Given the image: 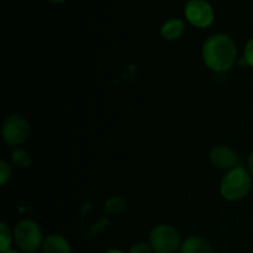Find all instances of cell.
Here are the masks:
<instances>
[{"instance_id":"20","label":"cell","mask_w":253,"mask_h":253,"mask_svg":"<svg viewBox=\"0 0 253 253\" xmlns=\"http://www.w3.org/2000/svg\"><path fill=\"white\" fill-rule=\"evenodd\" d=\"M49 2H53V4H62V2H64L66 0H48Z\"/></svg>"},{"instance_id":"18","label":"cell","mask_w":253,"mask_h":253,"mask_svg":"<svg viewBox=\"0 0 253 253\" xmlns=\"http://www.w3.org/2000/svg\"><path fill=\"white\" fill-rule=\"evenodd\" d=\"M104 253H125V252H123L121 250H118V249H111V250H108V251H105Z\"/></svg>"},{"instance_id":"4","label":"cell","mask_w":253,"mask_h":253,"mask_svg":"<svg viewBox=\"0 0 253 253\" xmlns=\"http://www.w3.org/2000/svg\"><path fill=\"white\" fill-rule=\"evenodd\" d=\"M182 244L179 231L170 225H158L150 234V245L156 253H175Z\"/></svg>"},{"instance_id":"10","label":"cell","mask_w":253,"mask_h":253,"mask_svg":"<svg viewBox=\"0 0 253 253\" xmlns=\"http://www.w3.org/2000/svg\"><path fill=\"white\" fill-rule=\"evenodd\" d=\"M179 253H212L207 240L199 236H192L183 241Z\"/></svg>"},{"instance_id":"5","label":"cell","mask_w":253,"mask_h":253,"mask_svg":"<svg viewBox=\"0 0 253 253\" xmlns=\"http://www.w3.org/2000/svg\"><path fill=\"white\" fill-rule=\"evenodd\" d=\"M2 140L11 147L24 145L30 137V124L20 114H11L4 120L1 126Z\"/></svg>"},{"instance_id":"1","label":"cell","mask_w":253,"mask_h":253,"mask_svg":"<svg viewBox=\"0 0 253 253\" xmlns=\"http://www.w3.org/2000/svg\"><path fill=\"white\" fill-rule=\"evenodd\" d=\"M203 61L214 72H226L235 64L237 48L234 40L225 34H215L203 44Z\"/></svg>"},{"instance_id":"6","label":"cell","mask_w":253,"mask_h":253,"mask_svg":"<svg viewBox=\"0 0 253 253\" xmlns=\"http://www.w3.org/2000/svg\"><path fill=\"white\" fill-rule=\"evenodd\" d=\"M184 16L192 26L207 29L214 22L215 11L208 0H189L184 6Z\"/></svg>"},{"instance_id":"17","label":"cell","mask_w":253,"mask_h":253,"mask_svg":"<svg viewBox=\"0 0 253 253\" xmlns=\"http://www.w3.org/2000/svg\"><path fill=\"white\" fill-rule=\"evenodd\" d=\"M249 172L251 173V175L253 177V150L252 152L250 153V157H249Z\"/></svg>"},{"instance_id":"12","label":"cell","mask_w":253,"mask_h":253,"mask_svg":"<svg viewBox=\"0 0 253 253\" xmlns=\"http://www.w3.org/2000/svg\"><path fill=\"white\" fill-rule=\"evenodd\" d=\"M126 207H127V203L123 197H113L105 203L104 210L110 216H116V215H120L126 209Z\"/></svg>"},{"instance_id":"3","label":"cell","mask_w":253,"mask_h":253,"mask_svg":"<svg viewBox=\"0 0 253 253\" xmlns=\"http://www.w3.org/2000/svg\"><path fill=\"white\" fill-rule=\"evenodd\" d=\"M14 239L17 247L25 253H35L43 246V234L34 220H22L16 225Z\"/></svg>"},{"instance_id":"19","label":"cell","mask_w":253,"mask_h":253,"mask_svg":"<svg viewBox=\"0 0 253 253\" xmlns=\"http://www.w3.org/2000/svg\"><path fill=\"white\" fill-rule=\"evenodd\" d=\"M1 253H19V252L14 249H7V250H5V251H1Z\"/></svg>"},{"instance_id":"8","label":"cell","mask_w":253,"mask_h":253,"mask_svg":"<svg viewBox=\"0 0 253 253\" xmlns=\"http://www.w3.org/2000/svg\"><path fill=\"white\" fill-rule=\"evenodd\" d=\"M43 253H72L69 242L62 235L52 234L44 239Z\"/></svg>"},{"instance_id":"2","label":"cell","mask_w":253,"mask_h":253,"mask_svg":"<svg viewBox=\"0 0 253 253\" xmlns=\"http://www.w3.org/2000/svg\"><path fill=\"white\" fill-rule=\"evenodd\" d=\"M252 189V175L242 166H237L229 170L220 183V193L222 198L230 202H237L250 194Z\"/></svg>"},{"instance_id":"11","label":"cell","mask_w":253,"mask_h":253,"mask_svg":"<svg viewBox=\"0 0 253 253\" xmlns=\"http://www.w3.org/2000/svg\"><path fill=\"white\" fill-rule=\"evenodd\" d=\"M10 158H11V163L19 169H26L30 165H31V156L27 151L22 150V148H14L11 151V155H10Z\"/></svg>"},{"instance_id":"7","label":"cell","mask_w":253,"mask_h":253,"mask_svg":"<svg viewBox=\"0 0 253 253\" xmlns=\"http://www.w3.org/2000/svg\"><path fill=\"white\" fill-rule=\"evenodd\" d=\"M209 160L214 167L224 170H231L239 166V155L227 146H215L209 153Z\"/></svg>"},{"instance_id":"9","label":"cell","mask_w":253,"mask_h":253,"mask_svg":"<svg viewBox=\"0 0 253 253\" xmlns=\"http://www.w3.org/2000/svg\"><path fill=\"white\" fill-rule=\"evenodd\" d=\"M185 24L180 19H170L161 27V36L167 41H177L184 35Z\"/></svg>"},{"instance_id":"13","label":"cell","mask_w":253,"mask_h":253,"mask_svg":"<svg viewBox=\"0 0 253 253\" xmlns=\"http://www.w3.org/2000/svg\"><path fill=\"white\" fill-rule=\"evenodd\" d=\"M11 242H12V235L11 230L7 227L5 222L0 224V250L5 251L7 249H11Z\"/></svg>"},{"instance_id":"15","label":"cell","mask_w":253,"mask_h":253,"mask_svg":"<svg viewBox=\"0 0 253 253\" xmlns=\"http://www.w3.org/2000/svg\"><path fill=\"white\" fill-rule=\"evenodd\" d=\"M244 61L247 66L253 68V37L249 40L244 49Z\"/></svg>"},{"instance_id":"14","label":"cell","mask_w":253,"mask_h":253,"mask_svg":"<svg viewBox=\"0 0 253 253\" xmlns=\"http://www.w3.org/2000/svg\"><path fill=\"white\" fill-rule=\"evenodd\" d=\"M11 178V167L5 160L0 161V184L5 185Z\"/></svg>"},{"instance_id":"16","label":"cell","mask_w":253,"mask_h":253,"mask_svg":"<svg viewBox=\"0 0 253 253\" xmlns=\"http://www.w3.org/2000/svg\"><path fill=\"white\" fill-rule=\"evenodd\" d=\"M128 253H155V250L152 249L150 244H146V242H138L135 244L131 247L130 252Z\"/></svg>"}]
</instances>
